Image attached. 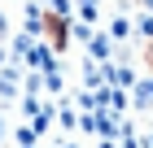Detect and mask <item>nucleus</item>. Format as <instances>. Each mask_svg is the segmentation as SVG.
Instances as JSON below:
<instances>
[{"mask_svg": "<svg viewBox=\"0 0 153 148\" xmlns=\"http://www.w3.org/2000/svg\"><path fill=\"white\" fill-rule=\"evenodd\" d=\"M44 26H48V39H53V48H66V39H70V35H66V22H61L57 13H53V18H44Z\"/></svg>", "mask_w": 153, "mask_h": 148, "instance_id": "1", "label": "nucleus"}, {"mask_svg": "<svg viewBox=\"0 0 153 148\" xmlns=\"http://www.w3.org/2000/svg\"><path fill=\"white\" fill-rule=\"evenodd\" d=\"M136 100H140V105H153V83H144V87H140V96H136Z\"/></svg>", "mask_w": 153, "mask_h": 148, "instance_id": "2", "label": "nucleus"}, {"mask_svg": "<svg viewBox=\"0 0 153 148\" xmlns=\"http://www.w3.org/2000/svg\"><path fill=\"white\" fill-rule=\"evenodd\" d=\"M144 57H149V70H153V39H149V48H144Z\"/></svg>", "mask_w": 153, "mask_h": 148, "instance_id": "3", "label": "nucleus"}, {"mask_svg": "<svg viewBox=\"0 0 153 148\" xmlns=\"http://www.w3.org/2000/svg\"><path fill=\"white\" fill-rule=\"evenodd\" d=\"M0 35H4V13H0Z\"/></svg>", "mask_w": 153, "mask_h": 148, "instance_id": "4", "label": "nucleus"}]
</instances>
